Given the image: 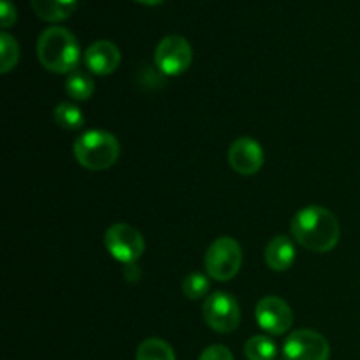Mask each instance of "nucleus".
Masks as SVG:
<instances>
[{
  "label": "nucleus",
  "instance_id": "nucleus-1",
  "mask_svg": "<svg viewBox=\"0 0 360 360\" xmlns=\"http://www.w3.org/2000/svg\"><path fill=\"white\" fill-rule=\"evenodd\" d=\"M292 236L304 248L327 253L340 243V221L327 207L308 206L292 220Z\"/></svg>",
  "mask_w": 360,
  "mask_h": 360
},
{
  "label": "nucleus",
  "instance_id": "nucleus-2",
  "mask_svg": "<svg viewBox=\"0 0 360 360\" xmlns=\"http://www.w3.org/2000/svg\"><path fill=\"white\" fill-rule=\"evenodd\" d=\"M37 58L49 72L70 74L81 60L79 42L67 28L49 27L39 35Z\"/></svg>",
  "mask_w": 360,
  "mask_h": 360
},
{
  "label": "nucleus",
  "instance_id": "nucleus-3",
  "mask_svg": "<svg viewBox=\"0 0 360 360\" xmlns=\"http://www.w3.org/2000/svg\"><path fill=\"white\" fill-rule=\"evenodd\" d=\"M74 157L90 171H105L120 157V143L105 130H88L74 143Z\"/></svg>",
  "mask_w": 360,
  "mask_h": 360
},
{
  "label": "nucleus",
  "instance_id": "nucleus-4",
  "mask_svg": "<svg viewBox=\"0 0 360 360\" xmlns=\"http://www.w3.org/2000/svg\"><path fill=\"white\" fill-rule=\"evenodd\" d=\"M206 271L213 280L229 281L239 273L243 262L241 246L236 239L218 238L213 245L207 248L206 253Z\"/></svg>",
  "mask_w": 360,
  "mask_h": 360
},
{
  "label": "nucleus",
  "instance_id": "nucleus-5",
  "mask_svg": "<svg viewBox=\"0 0 360 360\" xmlns=\"http://www.w3.org/2000/svg\"><path fill=\"white\" fill-rule=\"evenodd\" d=\"M193 51L190 42L181 35H167L155 49V63L165 76H179L192 65Z\"/></svg>",
  "mask_w": 360,
  "mask_h": 360
},
{
  "label": "nucleus",
  "instance_id": "nucleus-6",
  "mask_svg": "<svg viewBox=\"0 0 360 360\" xmlns=\"http://www.w3.org/2000/svg\"><path fill=\"white\" fill-rule=\"evenodd\" d=\"M104 243L111 257L118 262L130 264L136 262L144 252V239L137 229L129 224H115L105 231Z\"/></svg>",
  "mask_w": 360,
  "mask_h": 360
},
{
  "label": "nucleus",
  "instance_id": "nucleus-7",
  "mask_svg": "<svg viewBox=\"0 0 360 360\" xmlns=\"http://www.w3.org/2000/svg\"><path fill=\"white\" fill-rule=\"evenodd\" d=\"M202 315L207 326L221 334L234 333L241 322L239 304L227 292H217L206 299L202 306Z\"/></svg>",
  "mask_w": 360,
  "mask_h": 360
},
{
  "label": "nucleus",
  "instance_id": "nucleus-8",
  "mask_svg": "<svg viewBox=\"0 0 360 360\" xmlns=\"http://www.w3.org/2000/svg\"><path fill=\"white\" fill-rule=\"evenodd\" d=\"M283 357L285 360H329L330 347L322 334L299 329L285 341Z\"/></svg>",
  "mask_w": 360,
  "mask_h": 360
},
{
  "label": "nucleus",
  "instance_id": "nucleus-9",
  "mask_svg": "<svg viewBox=\"0 0 360 360\" xmlns=\"http://www.w3.org/2000/svg\"><path fill=\"white\" fill-rule=\"evenodd\" d=\"M255 319L267 334L280 336V334H285L292 327L294 313H292L290 306L283 299L267 295V297L260 299L259 304H257Z\"/></svg>",
  "mask_w": 360,
  "mask_h": 360
},
{
  "label": "nucleus",
  "instance_id": "nucleus-10",
  "mask_svg": "<svg viewBox=\"0 0 360 360\" xmlns=\"http://www.w3.org/2000/svg\"><path fill=\"white\" fill-rule=\"evenodd\" d=\"M229 164L236 172L252 176L264 165V150L252 137H241L232 143L229 150Z\"/></svg>",
  "mask_w": 360,
  "mask_h": 360
},
{
  "label": "nucleus",
  "instance_id": "nucleus-11",
  "mask_svg": "<svg viewBox=\"0 0 360 360\" xmlns=\"http://www.w3.org/2000/svg\"><path fill=\"white\" fill-rule=\"evenodd\" d=\"M122 55L111 41H97L84 51V65L97 76H108L118 69Z\"/></svg>",
  "mask_w": 360,
  "mask_h": 360
},
{
  "label": "nucleus",
  "instance_id": "nucleus-12",
  "mask_svg": "<svg viewBox=\"0 0 360 360\" xmlns=\"http://www.w3.org/2000/svg\"><path fill=\"white\" fill-rule=\"evenodd\" d=\"M266 264L273 271H287L290 269L295 260L294 243L287 236H276L266 246Z\"/></svg>",
  "mask_w": 360,
  "mask_h": 360
},
{
  "label": "nucleus",
  "instance_id": "nucleus-13",
  "mask_svg": "<svg viewBox=\"0 0 360 360\" xmlns=\"http://www.w3.org/2000/svg\"><path fill=\"white\" fill-rule=\"evenodd\" d=\"M34 13L48 23H60L70 18L77 0H30Z\"/></svg>",
  "mask_w": 360,
  "mask_h": 360
},
{
  "label": "nucleus",
  "instance_id": "nucleus-14",
  "mask_svg": "<svg viewBox=\"0 0 360 360\" xmlns=\"http://www.w3.org/2000/svg\"><path fill=\"white\" fill-rule=\"evenodd\" d=\"M136 360H176V357L171 345L158 338H150L137 347Z\"/></svg>",
  "mask_w": 360,
  "mask_h": 360
},
{
  "label": "nucleus",
  "instance_id": "nucleus-15",
  "mask_svg": "<svg viewBox=\"0 0 360 360\" xmlns=\"http://www.w3.org/2000/svg\"><path fill=\"white\" fill-rule=\"evenodd\" d=\"M65 91L74 101H88L95 91V83L86 72L74 70L69 74L65 81Z\"/></svg>",
  "mask_w": 360,
  "mask_h": 360
},
{
  "label": "nucleus",
  "instance_id": "nucleus-16",
  "mask_svg": "<svg viewBox=\"0 0 360 360\" xmlns=\"http://www.w3.org/2000/svg\"><path fill=\"white\" fill-rule=\"evenodd\" d=\"M276 354V345L267 336H253L245 345V355L248 360H274Z\"/></svg>",
  "mask_w": 360,
  "mask_h": 360
},
{
  "label": "nucleus",
  "instance_id": "nucleus-17",
  "mask_svg": "<svg viewBox=\"0 0 360 360\" xmlns=\"http://www.w3.org/2000/svg\"><path fill=\"white\" fill-rule=\"evenodd\" d=\"M53 116H55V122L65 130H77L84 125V115L77 105L70 102H62L56 105Z\"/></svg>",
  "mask_w": 360,
  "mask_h": 360
},
{
  "label": "nucleus",
  "instance_id": "nucleus-18",
  "mask_svg": "<svg viewBox=\"0 0 360 360\" xmlns=\"http://www.w3.org/2000/svg\"><path fill=\"white\" fill-rule=\"evenodd\" d=\"M0 60H2V72L7 74L16 67L18 60H20V46H18L16 39L7 32L0 34Z\"/></svg>",
  "mask_w": 360,
  "mask_h": 360
},
{
  "label": "nucleus",
  "instance_id": "nucleus-19",
  "mask_svg": "<svg viewBox=\"0 0 360 360\" xmlns=\"http://www.w3.org/2000/svg\"><path fill=\"white\" fill-rule=\"evenodd\" d=\"M181 288L185 297L192 299V301H197V299L206 297L207 292H210L211 288L210 278L204 276V274L200 273H192L183 280Z\"/></svg>",
  "mask_w": 360,
  "mask_h": 360
},
{
  "label": "nucleus",
  "instance_id": "nucleus-20",
  "mask_svg": "<svg viewBox=\"0 0 360 360\" xmlns=\"http://www.w3.org/2000/svg\"><path fill=\"white\" fill-rule=\"evenodd\" d=\"M199 360H234V355L224 345H211L200 354Z\"/></svg>",
  "mask_w": 360,
  "mask_h": 360
},
{
  "label": "nucleus",
  "instance_id": "nucleus-21",
  "mask_svg": "<svg viewBox=\"0 0 360 360\" xmlns=\"http://www.w3.org/2000/svg\"><path fill=\"white\" fill-rule=\"evenodd\" d=\"M0 23H2V28H11L14 23H16V7L11 0H2L0 2Z\"/></svg>",
  "mask_w": 360,
  "mask_h": 360
},
{
  "label": "nucleus",
  "instance_id": "nucleus-22",
  "mask_svg": "<svg viewBox=\"0 0 360 360\" xmlns=\"http://www.w3.org/2000/svg\"><path fill=\"white\" fill-rule=\"evenodd\" d=\"M134 2L143 4V6H158V4H162L164 0H134Z\"/></svg>",
  "mask_w": 360,
  "mask_h": 360
}]
</instances>
